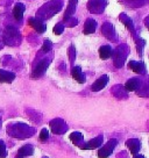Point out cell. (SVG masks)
<instances>
[{"label": "cell", "instance_id": "1", "mask_svg": "<svg viewBox=\"0 0 149 158\" xmlns=\"http://www.w3.org/2000/svg\"><path fill=\"white\" fill-rule=\"evenodd\" d=\"M63 7L62 0H51L43 5L36 13V18L39 20H47L54 16L56 13H58Z\"/></svg>", "mask_w": 149, "mask_h": 158}, {"label": "cell", "instance_id": "2", "mask_svg": "<svg viewBox=\"0 0 149 158\" xmlns=\"http://www.w3.org/2000/svg\"><path fill=\"white\" fill-rule=\"evenodd\" d=\"M21 42V35L18 28L13 26L6 27L4 35H2V43L6 45H18Z\"/></svg>", "mask_w": 149, "mask_h": 158}, {"label": "cell", "instance_id": "3", "mask_svg": "<svg viewBox=\"0 0 149 158\" xmlns=\"http://www.w3.org/2000/svg\"><path fill=\"white\" fill-rule=\"evenodd\" d=\"M8 133L18 138H27L35 133V129L28 127L27 124L15 123L14 126L8 127Z\"/></svg>", "mask_w": 149, "mask_h": 158}, {"label": "cell", "instance_id": "4", "mask_svg": "<svg viewBox=\"0 0 149 158\" xmlns=\"http://www.w3.org/2000/svg\"><path fill=\"white\" fill-rule=\"evenodd\" d=\"M128 52H129V48L126 44H120L115 49V51L112 54L113 55V63H114L115 68L120 69V68L124 66L126 58L128 56Z\"/></svg>", "mask_w": 149, "mask_h": 158}, {"label": "cell", "instance_id": "5", "mask_svg": "<svg viewBox=\"0 0 149 158\" xmlns=\"http://www.w3.org/2000/svg\"><path fill=\"white\" fill-rule=\"evenodd\" d=\"M107 6L106 0H89L87 10L92 14H101Z\"/></svg>", "mask_w": 149, "mask_h": 158}, {"label": "cell", "instance_id": "6", "mask_svg": "<svg viewBox=\"0 0 149 158\" xmlns=\"http://www.w3.org/2000/svg\"><path fill=\"white\" fill-rule=\"evenodd\" d=\"M117 144H118V139H114V138H113V139H109L104 147H101V148L98 150V157L99 158L109 157V156L112 155V152H113L114 148L117 147Z\"/></svg>", "mask_w": 149, "mask_h": 158}, {"label": "cell", "instance_id": "7", "mask_svg": "<svg viewBox=\"0 0 149 158\" xmlns=\"http://www.w3.org/2000/svg\"><path fill=\"white\" fill-rule=\"evenodd\" d=\"M50 63V58H43L41 59L40 62L36 64V66L34 68L33 72H32V78H40L41 76H43L45 72L47 71L48 66H49Z\"/></svg>", "mask_w": 149, "mask_h": 158}, {"label": "cell", "instance_id": "8", "mask_svg": "<svg viewBox=\"0 0 149 158\" xmlns=\"http://www.w3.org/2000/svg\"><path fill=\"white\" fill-rule=\"evenodd\" d=\"M50 129L51 131L56 135H61V134H64L66 130H68V126L65 123L62 118H54L49 122Z\"/></svg>", "mask_w": 149, "mask_h": 158}, {"label": "cell", "instance_id": "9", "mask_svg": "<svg viewBox=\"0 0 149 158\" xmlns=\"http://www.w3.org/2000/svg\"><path fill=\"white\" fill-rule=\"evenodd\" d=\"M101 33L104 35L106 39L111 40L112 42H117L118 41V36H117V33H115V28L114 26L109 22H105L103 27H101Z\"/></svg>", "mask_w": 149, "mask_h": 158}, {"label": "cell", "instance_id": "10", "mask_svg": "<svg viewBox=\"0 0 149 158\" xmlns=\"http://www.w3.org/2000/svg\"><path fill=\"white\" fill-rule=\"evenodd\" d=\"M128 68L132 71H134L139 74H146L147 73V69L146 65L142 62H136V60H130L128 63Z\"/></svg>", "mask_w": 149, "mask_h": 158}, {"label": "cell", "instance_id": "11", "mask_svg": "<svg viewBox=\"0 0 149 158\" xmlns=\"http://www.w3.org/2000/svg\"><path fill=\"white\" fill-rule=\"evenodd\" d=\"M29 26L33 28V29H35L37 33H40V34H42V33H45V29H47V26H45V23H43L41 20H39L37 18H30L29 19Z\"/></svg>", "mask_w": 149, "mask_h": 158}, {"label": "cell", "instance_id": "12", "mask_svg": "<svg viewBox=\"0 0 149 158\" xmlns=\"http://www.w3.org/2000/svg\"><path fill=\"white\" fill-rule=\"evenodd\" d=\"M109 76L107 74H104V76H101L100 78H98L97 80H96L95 83H93V85H92V91L93 92H98V91H101V89H104L105 86L107 85V83H109Z\"/></svg>", "mask_w": 149, "mask_h": 158}, {"label": "cell", "instance_id": "13", "mask_svg": "<svg viewBox=\"0 0 149 158\" xmlns=\"http://www.w3.org/2000/svg\"><path fill=\"white\" fill-rule=\"evenodd\" d=\"M101 143H103V135H99L97 137L92 138L87 143H85L82 147V149H84V150H93V149H97L98 147H100Z\"/></svg>", "mask_w": 149, "mask_h": 158}, {"label": "cell", "instance_id": "14", "mask_svg": "<svg viewBox=\"0 0 149 158\" xmlns=\"http://www.w3.org/2000/svg\"><path fill=\"white\" fill-rule=\"evenodd\" d=\"M126 145L128 147L129 151L132 152V155H138V152L141 149V142H140L138 138H129L128 141L126 142Z\"/></svg>", "mask_w": 149, "mask_h": 158}, {"label": "cell", "instance_id": "15", "mask_svg": "<svg viewBox=\"0 0 149 158\" xmlns=\"http://www.w3.org/2000/svg\"><path fill=\"white\" fill-rule=\"evenodd\" d=\"M140 84H141V80L139 78H130L126 81L125 89L128 92H134V91H138L140 89Z\"/></svg>", "mask_w": 149, "mask_h": 158}, {"label": "cell", "instance_id": "16", "mask_svg": "<svg viewBox=\"0 0 149 158\" xmlns=\"http://www.w3.org/2000/svg\"><path fill=\"white\" fill-rule=\"evenodd\" d=\"M15 79V73L11 72V71H6V70L0 69V84L7 83L10 84Z\"/></svg>", "mask_w": 149, "mask_h": 158}, {"label": "cell", "instance_id": "17", "mask_svg": "<svg viewBox=\"0 0 149 158\" xmlns=\"http://www.w3.org/2000/svg\"><path fill=\"white\" fill-rule=\"evenodd\" d=\"M34 152V148H33V145H30V144H26L23 147H21L19 149V151H18V155H16V158H25V157H29L32 156Z\"/></svg>", "mask_w": 149, "mask_h": 158}, {"label": "cell", "instance_id": "18", "mask_svg": "<svg viewBox=\"0 0 149 158\" xmlns=\"http://www.w3.org/2000/svg\"><path fill=\"white\" fill-rule=\"evenodd\" d=\"M97 29V21L93 19H87L84 23V34H93Z\"/></svg>", "mask_w": 149, "mask_h": 158}, {"label": "cell", "instance_id": "19", "mask_svg": "<svg viewBox=\"0 0 149 158\" xmlns=\"http://www.w3.org/2000/svg\"><path fill=\"white\" fill-rule=\"evenodd\" d=\"M72 77H74V80L78 81L79 84H84L85 81H86V77H85V74L83 73L80 66H74V69H72Z\"/></svg>", "mask_w": 149, "mask_h": 158}, {"label": "cell", "instance_id": "20", "mask_svg": "<svg viewBox=\"0 0 149 158\" xmlns=\"http://www.w3.org/2000/svg\"><path fill=\"white\" fill-rule=\"evenodd\" d=\"M25 10H26V7L23 4H21V2L15 4L14 8H13V16L15 18V20L20 21L22 19V16H23V14H25Z\"/></svg>", "mask_w": 149, "mask_h": 158}, {"label": "cell", "instance_id": "21", "mask_svg": "<svg viewBox=\"0 0 149 158\" xmlns=\"http://www.w3.org/2000/svg\"><path fill=\"white\" fill-rule=\"evenodd\" d=\"M119 18H120V20H121V22H122V23H124V25L128 28L129 31H130V33L135 36V34H134V23H133V20L130 19L128 15L125 14V13H121Z\"/></svg>", "mask_w": 149, "mask_h": 158}, {"label": "cell", "instance_id": "22", "mask_svg": "<svg viewBox=\"0 0 149 158\" xmlns=\"http://www.w3.org/2000/svg\"><path fill=\"white\" fill-rule=\"evenodd\" d=\"M112 93L115 98L118 99H125L127 98V92H126V89L122 85H117L112 89Z\"/></svg>", "mask_w": 149, "mask_h": 158}, {"label": "cell", "instance_id": "23", "mask_svg": "<svg viewBox=\"0 0 149 158\" xmlns=\"http://www.w3.org/2000/svg\"><path fill=\"white\" fill-rule=\"evenodd\" d=\"M113 54L111 45H101L99 49V56L101 59H109Z\"/></svg>", "mask_w": 149, "mask_h": 158}, {"label": "cell", "instance_id": "24", "mask_svg": "<svg viewBox=\"0 0 149 158\" xmlns=\"http://www.w3.org/2000/svg\"><path fill=\"white\" fill-rule=\"evenodd\" d=\"M77 2H78V0H70L69 1V6H68V8H66V10H65V13H64V20L65 21L74 15V10H76Z\"/></svg>", "mask_w": 149, "mask_h": 158}, {"label": "cell", "instance_id": "25", "mask_svg": "<svg viewBox=\"0 0 149 158\" xmlns=\"http://www.w3.org/2000/svg\"><path fill=\"white\" fill-rule=\"evenodd\" d=\"M138 92H139V95H141V97H149V78L148 81H146V83H143L141 80L140 89H138Z\"/></svg>", "mask_w": 149, "mask_h": 158}, {"label": "cell", "instance_id": "26", "mask_svg": "<svg viewBox=\"0 0 149 158\" xmlns=\"http://www.w3.org/2000/svg\"><path fill=\"white\" fill-rule=\"evenodd\" d=\"M83 139H84L83 135L80 133H78V131H74V133L70 134V141H71L74 145H79V144L83 142Z\"/></svg>", "mask_w": 149, "mask_h": 158}, {"label": "cell", "instance_id": "27", "mask_svg": "<svg viewBox=\"0 0 149 158\" xmlns=\"http://www.w3.org/2000/svg\"><path fill=\"white\" fill-rule=\"evenodd\" d=\"M63 31H64V23L58 22V23L54 27V34L55 35H61V34H63Z\"/></svg>", "mask_w": 149, "mask_h": 158}, {"label": "cell", "instance_id": "28", "mask_svg": "<svg viewBox=\"0 0 149 158\" xmlns=\"http://www.w3.org/2000/svg\"><path fill=\"white\" fill-rule=\"evenodd\" d=\"M51 48H53V43L50 42L49 40H45V42L42 44V51L43 52H49Z\"/></svg>", "mask_w": 149, "mask_h": 158}, {"label": "cell", "instance_id": "29", "mask_svg": "<svg viewBox=\"0 0 149 158\" xmlns=\"http://www.w3.org/2000/svg\"><path fill=\"white\" fill-rule=\"evenodd\" d=\"M48 138H49V131H48V129L43 128L40 133V141L41 142H45Z\"/></svg>", "mask_w": 149, "mask_h": 158}, {"label": "cell", "instance_id": "30", "mask_svg": "<svg viewBox=\"0 0 149 158\" xmlns=\"http://www.w3.org/2000/svg\"><path fill=\"white\" fill-rule=\"evenodd\" d=\"M6 156H7V151H6L5 142L0 139V158H5Z\"/></svg>", "mask_w": 149, "mask_h": 158}, {"label": "cell", "instance_id": "31", "mask_svg": "<svg viewBox=\"0 0 149 158\" xmlns=\"http://www.w3.org/2000/svg\"><path fill=\"white\" fill-rule=\"evenodd\" d=\"M68 54H69V59L70 62L72 63L76 58V50H74V45H70L69 47V50H68Z\"/></svg>", "mask_w": 149, "mask_h": 158}, {"label": "cell", "instance_id": "32", "mask_svg": "<svg viewBox=\"0 0 149 158\" xmlns=\"http://www.w3.org/2000/svg\"><path fill=\"white\" fill-rule=\"evenodd\" d=\"M135 42H136V44H138V51H139V55L141 56V49H142V47L146 44V42H144L143 40H141L140 37H134Z\"/></svg>", "mask_w": 149, "mask_h": 158}, {"label": "cell", "instance_id": "33", "mask_svg": "<svg viewBox=\"0 0 149 158\" xmlns=\"http://www.w3.org/2000/svg\"><path fill=\"white\" fill-rule=\"evenodd\" d=\"M66 22H68V23H66L68 27H74V26H77V23H78V20L76 19V18H72V16H71V18H69V19L66 20Z\"/></svg>", "mask_w": 149, "mask_h": 158}, {"label": "cell", "instance_id": "34", "mask_svg": "<svg viewBox=\"0 0 149 158\" xmlns=\"http://www.w3.org/2000/svg\"><path fill=\"white\" fill-rule=\"evenodd\" d=\"M144 25H146V27L149 29V15L146 18V20H144Z\"/></svg>", "mask_w": 149, "mask_h": 158}, {"label": "cell", "instance_id": "35", "mask_svg": "<svg viewBox=\"0 0 149 158\" xmlns=\"http://www.w3.org/2000/svg\"><path fill=\"white\" fill-rule=\"evenodd\" d=\"M133 158H144V156H142V155H135Z\"/></svg>", "mask_w": 149, "mask_h": 158}, {"label": "cell", "instance_id": "36", "mask_svg": "<svg viewBox=\"0 0 149 158\" xmlns=\"http://www.w3.org/2000/svg\"><path fill=\"white\" fill-rule=\"evenodd\" d=\"M0 127H1V118H0Z\"/></svg>", "mask_w": 149, "mask_h": 158}, {"label": "cell", "instance_id": "37", "mask_svg": "<svg viewBox=\"0 0 149 158\" xmlns=\"http://www.w3.org/2000/svg\"><path fill=\"white\" fill-rule=\"evenodd\" d=\"M43 158H48V157H43Z\"/></svg>", "mask_w": 149, "mask_h": 158}]
</instances>
